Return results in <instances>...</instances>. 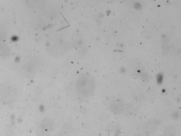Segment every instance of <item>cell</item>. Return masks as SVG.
<instances>
[{"label":"cell","mask_w":181,"mask_h":136,"mask_svg":"<svg viewBox=\"0 0 181 136\" xmlns=\"http://www.w3.org/2000/svg\"><path fill=\"white\" fill-rule=\"evenodd\" d=\"M78 90L83 94H89L93 90L94 84L91 80L82 79L78 85Z\"/></svg>","instance_id":"1"}]
</instances>
